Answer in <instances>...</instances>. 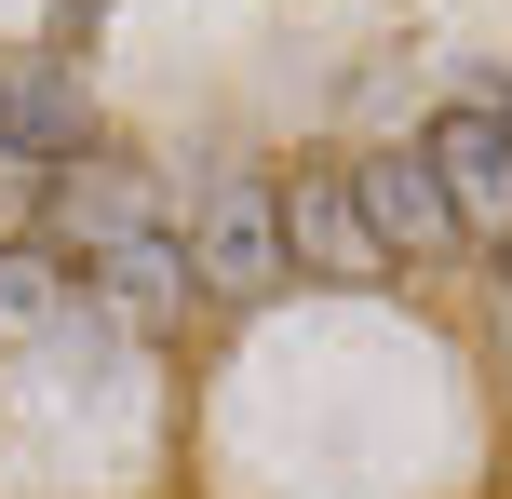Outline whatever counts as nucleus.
I'll list each match as a JSON object with an SVG mask.
<instances>
[{
	"instance_id": "nucleus-1",
	"label": "nucleus",
	"mask_w": 512,
	"mask_h": 499,
	"mask_svg": "<svg viewBox=\"0 0 512 499\" xmlns=\"http://www.w3.org/2000/svg\"><path fill=\"white\" fill-rule=\"evenodd\" d=\"M189 270H203V297H230V311L270 297L283 270H297V257H283V189L243 176V162L203 176V203H189Z\"/></svg>"
},
{
	"instance_id": "nucleus-2",
	"label": "nucleus",
	"mask_w": 512,
	"mask_h": 499,
	"mask_svg": "<svg viewBox=\"0 0 512 499\" xmlns=\"http://www.w3.org/2000/svg\"><path fill=\"white\" fill-rule=\"evenodd\" d=\"M351 203H364V230H378V257L391 270H432V257H459V203H445V176L418 149H364L351 162Z\"/></svg>"
},
{
	"instance_id": "nucleus-3",
	"label": "nucleus",
	"mask_w": 512,
	"mask_h": 499,
	"mask_svg": "<svg viewBox=\"0 0 512 499\" xmlns=\"http://www.w3.org/2000/svg\"><path fill=\"white\" fill-rule=\"evenodd\" d=\"M418 162L445 176V203H459V230L512 243V122H499V95H459V108H432V135H418Z\"/></svg>"
},
{
	"instance_id": "nucleus-4",
	"label": "nucleus",
	"mask_w": 512,
	"mask_h": 499,
	"mask_svg": "<svg viewBox=\"0 0 512 499\" xmlns=\"http://www.w3.org/2000/svg\"><path fill=\"white\" fill-rule=\"evenodd\" d=\"M81 149H95L81 68L68 54H14V68H0V162H14V176H68Z\"/></svg>"
},
{
	"instance_id": "nucleus-5",
	"label": "nucleus",
	"mask_w": 512,
	"mask_h": 499,
	"mask_svg": "<svg viewBox=\"0 0 512 499\" xmlns=\"http://www.w3.org/2000/svg\"><path fill=\"white\" fill-rule=\"evenodd\" d=\"M283 257L324 270V284H391L378 230H364V203H351V176H297V189H283Z\"/></svg>"
},
{
	"instance_id": "nucleus-6",
	"label": "nucleus",
	"mask_w": 512,
	"mask_h": 499,
	"mask_svg": "<svg viewBox=\"0 0 512 499\" xmlns=\"http://www.w3.org/2000/svg\"><path fill=\"white\" fill-rule=\"evenodd\" d=\"M54 230H68L81 257H122L135 230H162V216H149V189H135L122 162H68V176H54Z\"/></svg>"
},
{
	"instance_id": "nucleus-7",
	"label": "nucleus",
	"mask_w": 512,
	"mask_h": 499,
	"mask_svg": "<svg viewBox=\"0 0 512 499\" xmlns=\"http://www.w3.org/2000/svg\"><path fill=\"white\" fill-rule=\"evenodd\" d=\"M95 284L122 297L135 324H176L189 297H203V270H189V230H135L122 257H95Z\"/></svg>"
},
{
	"instance_id": "nucleus-8",
	"label": "nucleus",
	"mask_w": 512,
	"mask_h": 499,
	"mask_svg": "<svg viewBox=\"0 0 512 499\" xmlns=\"http://www.w3.org/2000/svg\"><path fill=\"white\" fill-rule=\"evenodd\" d=\"M68 311V257H54V243H0V338H27V324H54Z\"/></svg>"
},
{
	"instance_id": "nucleus-9",
	"label": "nucleus",
	"mask_w": 512,
	"mask_h": 499,
	"mask_svg": "<svg viewBox=\"0 0 512 499\" xmlns=\"http://www.w3.org/2000/svg\"><path fill=\"white\" fill-rule=\"evenodd\" d=\"M95 14H108V0H68V27H95Z\"/></svg>"
},
{
	"instance_id": "nucleus-10",
	"label": "nucleus",
	"mask_w": 512,
	"mask_h": 499,
	"mask_svg": "<svg viewBox=\"0 0 512 499\" xmlns=\"http://www.w3.org/2000/svg\"><path fill=\"white\" fill-rule=\"evenodd\" d=\"M499 284H512V243H499Z\"/></svg>"
},
{
	"instance_id": "nucleus-11",
	"label": "nucleus",
	"mask_w": 512,
	"mask_h": 499,
	"mask_svg": "<svg viewBox=\"0 0 512 499\" xmlns=\"http://www.w3.org/2000/svg\"><path fill=\"white\" fill-rule=\"evenodd\" d=\"M499 122H512V95H499Z\"/></svg>"
}]
</instances>
